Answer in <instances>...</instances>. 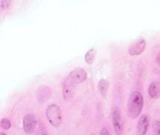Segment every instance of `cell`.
Listing matches in <instances>:
<instances>
[{"label": "cell", "mask_w": 160, "mask_h": 135, "mask_svg": "<svg viewBox=\"0 0 160 135\" xmlns=\"http://www.w3.org/2000/svg\"><path fill=\"white\" fill-rule=\"evenodd\" d=\"M144 105L143 96L139 92L133 91L130 93L128 101V113L129 117L136 119L139 116Z\"/></svg>", "instance_id": "6da1fadb"}, {"label": "cell", "mask_w": 160, "mask_h": 135, "mask_svg": "<svg viewBox=\"0 0 160 135\" xmlns=\"http://www.w3.org/2000/svg\"><path fill=\"white\" fill-rule=\"evenodd\" d=\"M46 117L49 123L54 127H58L62 123L61 111L58 105L52 104L47 107L46 111Z\"/></svg>", "instance_id": "7a4b0ae2"}, {"label": "cell", "mask_w": 160, "mask_h": 135, "mask_svg": "<svg viewBox=\"0 0 160 135\" xmlns=\"http://www.w3.org/2000/svg\"><path fill=\"white\" fill-rule=\"evenodd\" d=\"M112 124L116 134L122 135L124 131V121L118 107H115L112 110Z\"/></svg>", "instance_id": "3957f363"}, {"label": "cell", "mask_w": 160, "mask_h": 135, "mask_svg": "<svg viewBox=\"0 0 160 135\" xmlns=\"http://www.w3.org/2000/svg\"><path fill=\"white\" fill-rule=\"evenodd\" d=\"M67 78L71 80L74 84H81L84 82L87 79V73L83 68L77 67L72 70Z\"/></svg>", "instance_id": "277c9868"}, {"label": "cell", "mask_w": 160, "mask_h": 135, "mask_svg": "<svg viewBox=\"0 0 160 135\" xmlns=\"http://www.w3.org/2000/svg\"><path fill=\"white\" fill-rule=\"evenodd\" d=\"M75 93V84H74L69 78L64 80L63 84V96L66 101H71Z\"/></svg>", "instance_id": "5b68a950"}, {"label": "cell", "mask_w": 160, "mask_h": 135, "mask_svg": "<svg viewBox=\"0 0 160 135\" xmlns=\"http://www.w3.org/2000/svg\"><path fill=\"white\" fill-rule=\"evenodd\" d=\"M146 46V42L144 39H139L130 44L128 48V54L130 55H138L143 52Z\"/></svg>", "instance_id": "8992f818"}, {"label": "cell", "mask_w": 160, "mask_h": 135, "mask_svg": "<svg viewBox=\"0 0 160 135\" xmlns=\"http://www.w3.org/2000/svg\"><path fill=\"white\" fill-rule=\"evenodd\" d=\"M37 126L36 117L32 113H28L23 118V129L25 132L32 133Z\"/></svg>", "instance_id": "52a82bcc"}, {"label": "cell", "mask_w": 160, "mask_h": 135, "mask_svg": "<svg viewBox=\"0 0 160 135\" xmlns=\"http://www.w3.org/2000/svg\"><path fill=\"white\" fill-rule=\"evenodd\" d=\"M149 117L147 115L143 114L138 119L137 122V134L145 135L149 128Z\"/></svg>", "instance_id": "ba28073f"}, {"label": "cell", "mask_w": 160, "mask_h": 135, "mask_svg": "<svg viewBox=\"0 0 160 135\" xmlns=\"http://www.w3.org/2000/svg\"><path fill=\"white\" fill-rule=\"evenodd\" d=\"M38 100L42 102V101H46L48 100V99L51 96V90L50 88L46 85L40 86L38 90Z\"/></svg>", "instance_id": "9c48e42d"}, {"label": "cell", "mask_w": 160, "mask_h": 135, "mask_svg": "<svg viewBox=\"0 0 160 135\" xmlns=\"http://www.w3.org/2000/svg\"><path fill=\"white\" fill-rule=\"evenodd\" d=\"M148 93L152 99H157L160 95V84L158 81H153L150 85Z\"/></svg>", "instance_id": "30bf717a"}, {"label": "cell", "mask_w": 160, "mask_h": 135, "mask_svg": "<svg viewBox=\"0 0 160 135\" xmlns=\"http://www.w3.org/2000/svg\"><path fill=\"white\" fill-rule=\"evenodd\" d=\"M109 87V82L107 81L106 79H101L98 82V89L99 92H100L101 95L103 97H105L107 96V91H108Z\"/></svg>", "instance_id": "8fae6325"}, {"label": "cell", "mask_w": 160, "mask_h": 135, "mask_svg": "<svg viewBox=\"0 0 160 135\" xmlns=\"http://www.w3.org/2000/svg\"><path fill=\"white\" fill-rule=\"evenodd\" d=\"M95 55H96V51L95 49L92 48L87 51V52L85 55V61L87 62V64H92L94 61Z\"/></svg>", "instance_id": "7c38bea8"}, {"label": "cell", "mask_w": 160, "mask_h": 135, "mask_svg": "<svg viewBox=\"0 0 160 135\" xmlns=\"http://www.w3.org/2000/svg\"><path fill=\"white\" fill-rule=\"evenodd\" d=\"M153 135H160V121L155 120L153 121Z\"/></svg>", "instance_id": "4fadbf2b"}, {"label": "cell", "mask_w": 160, "mask_h": 135, "mask_svg": "<svg viewBox=\"0 0 160 135\" xmlns=\"http://www.w3.org/2000/svg\"><path fill=\"white\" fill-rule=\"evenodd\" d=\"M1 127L5 130H8L11 127V121L7 118H3L1 120Z\"/></svg>", "instance_id": "5bb4252c"}, {"label": "cell", "mask_w": 160, "mask_h": 135, "mask_svg": "<svg viewBox=\"0 0 160 135\" xmlns=\"http://www.w3.org/2000/svg\"><path fill=\"white\" fill-rule=\"evenodd\" d=\"M36 135H48L46 132V128L43 126L38 127V128L36 131Z\"/></svg>", "instance_id": "9a60e30c"}, {"label": "cell", "mask_w": 160, "mask_h": 135, "mask_svg": "<svg viewBox=\"0 0 160 135\" xmlns=\"http://www.w3.org/2000/svg\"><path fill=\"white\" fill-rule=\"evenodd\" d=\"M0 3H1L2 8L5 9L10 6V3H11V2L8 1V0H1V1H0Z\"/></svg>", "instance_id": "2e32d148"}, {"label": "cell", "mask_w": 160, "mask_h": 135, "mask_svg": "<svg viewBox=\"0 0 160 135\" xmlns=\"http://www.w3.org/2000/svg\"><path fill=\"white\" fill-rule=\"evenodd\" d=\"M99 135H110V134H109L108 130H107L106 128H103L101 130L100 134H99Z\"/></svg>", "instance_id": "e0dca14e"}, {"label": "cell", "mask_w": 160, "mask_h": 135, "mask_svg": "<svg viewBox=\"0 0 160 135\" xmlns=\"http://www.w3.org/2000/svg\"><path fill=\"white\" fill-rule=\"evenodd\" d=\"M157 61H158V63H159V66H160V53L157 55Z\"/></svg>", "instance_id": "ac0fdd59"}, {"label": "cell", "mask_w": 160, "mask_h": 135, "mask_svg": "<svg viewBox=\"0 0 160 135\" xmlns=\"http://www.w3.org/2000/svg\"><path fill=\"white\" fill-rule=\"evenodd\" d=\"M1 135H6V134H4V133H2Z\"/></svg>", "instance_id": "d6986e66"}]
</instances>
